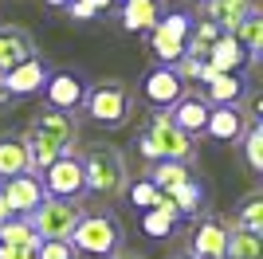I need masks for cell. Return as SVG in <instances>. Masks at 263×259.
<instances>
[{
  "label": "cell",
  "mask_w": 263,
  "mask_h": 259,
  "mask_svg": "<svg viewBox=\"0 0 263 259\" xmlns=\"http://www.w3.org/2000/svg\"><path fill=\"white\" fill-rule=\"evenodd\" d=\"M20 173H32L28 145H24V138H16V134H4V138H0V181L20 177Z\"/></svg>",
  "instance_id": "obj_22"
},
{
  "label": "cell",
  "mask_w": 263,
  "mask_h": 259,
  "mask_svg": "<svg viewBox=\"0 0 263 259\" xmlns=\"http://www.w3.org/2000/svg\"><path fill=\"white\" fill-rule=\"evenodd\" d=\"M0 196H4V205L12 208V216H28L32 208L44 205V181H40V173H20V177H8V181H0Z\"/></svg>",
  "instance_id": "obj_12"
},
{
  "label": "cell",
  "mask_w": 263,
  "mask_h": 259,
  "mask_svg": "<svg viewBox=\"0 0 263 259\" xmlns=\"http://www.w3.org/2000/svg\"><path fill=\"white\" fill-rule=\"evenodd\" d=\"M189 4H204V0H189Z\"/></svg>",
  "instance_id": "obj_42"
},
{
  "label": "cell",
  "mask_w": 263,
  "mask_h": 259,
  "mask_svg": "<svg viewBox=\"0 0 263 259\" xmlns=\"http://www.w3.org/2000/svg\"><path fill=\"white\" fill-rule=\"evenodd\" d=\"M0 259H35V248H8V244H0Z\"/></svg>",
  "instance_id": "obj_35"
},
{
  "label": "cell",
  "mask_w": 263,
  "mask_h": 259,
  "mask_svg": "<svg viewBox=\"0 0 263 259\" xmlns=\"http://www.w3.org/2000/svg\"><path fill=\"white\" fill-rule=\"evenodd\" d=\"M47 8H67V4H71V0H44Z\"/></svg>",
  "instance_id": "obj_39"
},
{
  "label": "cell",
  "mask_w": 263,
  "mask_h": 259,
  "mask_svg": "<svg viewBox=\"0 0 263 259\" xmlns=\"http://www.w3.org/2000/svg\"><path fill=\"white\" fill-rule=\"evenodd\" d=\"M122 196H126L134 208H145V212H149V208L161 200V189H154V184L142 177V181H126V193H122Z\"/></svg>",
  "instance_id": "obj_31"
},
{
  "label": "cell",
  "mask_w": 263,
  "mask_h": 259,
  "mask_svg": "<svg viewBox=\"0 0 263 259\" xmlns=\"http://www.w3.org/2000/svg\"><path fill=\"white\" fill-rule=\"evenodd\" d=\"M248 126H252V118H248L243 106H212L209 122H204V138H212V141H240Z\"/></svg>",
  "instance_id": "obj_15"
},
{
  "label": "cell",
  "mask_w": 263,
  "mask_h": 259,
  "mask_svg": "<svg viewBox=\"0 0 263 259\" xmlns=\"http://www.w3.org/2000/svg\"><path fill=\"white\" fill-rule=\"evenodd\" d=\"M35 259H79V251L71 248V239H40Z\"/></svg>",
  "instance_id": "obj_33"
},
{
  "label": "cell",
  "mask_w": 263,
  "mask_h": 259,
  "mask_svg": "<svg viewBox=\"0 0 263 259\" xmlns=\"http://www.w3.org/2000/svg\"><path fill=\"white\" fill-rule=\"evenodd\" d=\"M67 16H71V20H95V16H99V12H90L87 4H83V0H71V4H67Z\"/></svg>",
  "instance_id": "obj_34"
},
{
  "label": "cell",
  "mask_w": 263,
  "mask_h": 259,
  "mask_svg": "<svg viewBox=\"0 0 263 259\" xmlns=\"http://www.w3.org/2000/svg\"><path fill=\"white\" fill-rule=\"evenodd\" d=\"M193 12L177 8V12H161V20L149 28V51H154V59H161V63L173 67L181 55H185V40H189V28H193Z\"/></svg>",
  "instance_id": "obj_7"
},
{
  "label": "cell",
  "mask_w": 263,
  "mask_h": 259,
  "mask_svg": "<svg viewBox=\"0 0 263 259\" xmlns=\"http://www.w3.org/2000/svg\"><path fill=\"white\" fill-rule=\"evenodd\" d=\"M232 35H236V43L243 47V55H248V67L259 63V55H263V12H248L236 28H232Z\"/></svg>",
  "instance_id": "obj_23"
},
{
  "label": "cell",
  "mask_w": 263,
  "mask_h": 259,
  "mask_svg": "<svg viewBox=\"0 0 263 259\" xmlns=\"http://www.w3.org/2000/svg\"><path fill=\"white\" fill-rule=\"evenodd\" d=\"M40 181H44V193L59 196V200H79V196H87V177H83V157H79V153L55 157V161L40 173Z\"/></svg>",
  "instance_id": "obj_8"
},
{
  "label": "cell",
  "mask_w": 263,
  "mask_h": 259,
  "mask_svg": "<svg viewBox=\"0 0 263 259\" xmlns=\"http://www.w3.org/2000/svg\"><path fill=\"white\" fill-rule=\"evenodd\" d=\"M28 224H32V232L40 239H71V232H75V224L83 220V208H79V200H59V196H44V205L32 208V212L24 216Z\"/></svg>",
  "instance_id": "obj_6"
},
{
  "label": "cell",
  "mask_w": 263,
  "mask_h": 259,
  "mask_svg": "<svg viewBox=\"0 0 263 259\" xmlns=\"http://www.w3.org/2000/svg\"><path fill=\"white\" fill-rule=\"evenodd\" d=\"M232 228L263 236V189H252V193L236 205V212H232Z\"/></svg>",
  "instance_id": "obj_25"
},
{
  "label": "cell",
  "mask_w": 263,
  "mask_h": 259,
  "mask_svg": "<svg viewBox=\"0 0 263 259\" xmlns=\"http://www.w3.org/2000/svg\"><path fill=\"white\" fill-rule=\"evenodd\" d=\"M220 28L209 20H193V28H189V40H185V55H200L204 59V51H209L212 43H216Z\"/></svg>",
  "instance_id": "obj_29"
},
{
  "label": "cell",
  "mask_w": 263,
  "mask_h": 259,
  "mask_svg": "<svg viewBox=\"0 0 263 259\" xmlns=\"http://www.w3.org/2000/svg\"><path fill=\"white\" fill-rule=\"evenodd\" d=\"M255 8H259V0H204V4H200L204 20L216 24L220 32H232V28H236L248 12H255Z\"/></svg>",
  "instance_id": "obj_20"
},
{
  "label": "cell",
  "mask_w": 263,
  "mask_h": 259,
  "mask_svg": "<svg viewBox=\"0 0 263 259\" xmlns=\"http://www.w3.org/2000/svg\"><path fill=\"white\" fill-rule=\"evenodd\" d=\"M83 114H87L95 126L102 130H122L134 114V95L122 79H99V83L87 86V102H83Z\"/></svg>",
  "instance_id": "obj_3"
},
{
  "label": "cell",
  "mask_w": 263,
  "mask_h": 259,
  "mask_svg": "<svg viewBox=\"0 0 263 259\" xmlns=\"http://www.w3.org/2000/svg\"><path fill=\"white\" fill-rule=\"evenodd\" d=\"M79 157H83L87 193H99V196H122L126 193L130 173H126L122 150H114V145H87V153H79Z\"/></svg>",
  "instance_id": "obj_4"
},
{
  "label": "cell",
  "mask_w": 263,
  "mask_h": 259,
  "mask_svg": "<svg viewBox=\"0 0 263 259\" xmlns=\"http://www.w3.org/2000/svg\"><path fill=\"white\" fill-rule=\"evenodd\" d=\"M189 177H193L189 161H154V165H149V177H145V181L154 184V189H161V193H177V189H181Z\"/></svg>",
  "instance_id": "obj_24"
},
{
  "label": "cell",
  "mask_w": 263,
  "mask_h": 259,
  "mask_svg": "<svg viewBox=\"0 0 263 259\" xmlns=\"http://www.w3.org/2000/svg\"><path fill=\"white\" fill-rule=\"evenodd\" d=\"M110 259H142V255H134V251H114Z\"/></svg>",
  "instance_id": "obj_38"
},
{
  "label": "cell",
  "mask_w": 263,
  "mask_h": 259,
  "mask_svg": "<svg viewBox=\"0 0 263 259\" xmlns=\"http://www.w3.org/2000/svg\"><path fill=\"white\" fill-rule=\"evenodd\" d=\"M165 196L177 205V212H181V216H197L200 208H204V200H209V189H204V181H200V177H189L177 193H165Z\"/></svg>",
  "instance_id": "obj_26"
},
{
  "label": "cell",
  "mask_w": 263,
  "mask_h": 259,
  "mask_svg": "<svg viewBox=\"0 0 263 259\" xmlns=\"http://www.w3.org/2000/svg\"><path fill=\"white\" fill-rule=\"evenodd\" d=\"M181 220H185V216L177 212V205L161 193V200H157V205L142 216V232H145L149 239H169V236L177 232V224H181Z\"/></svg>",
  "instance_id": "obj_21"
},
{
  "label": "cell",
  "mask_w": 263,
  "mask_h": 259,
  "mask_svg": "<svg viewBox=\"0 0 263 259\" xmlns=\"http://www.w3.org/2000/svg\"><path fill=\"white\" fill-rule=\"evenodd\" d=\"M32 55H35V40L24 28H12V24L0 28V75L12 71L16 63H24V59H32Z\"/></svg>",
  "instance_id": "obj_18"
},
{
  "label": "cell",
  "mask_w": 263,
  "mask_h": 259,
  "mask_svg": "<svg viewBox=\"0 0 263 259\" xmlns=\"http://www.w3.org/2000/svg\"><path fill=\"white\" fill-rule=\"evenodd\" d=\"M71 248L83 255L110 259L114 251H122V224L110 212H83V220L71 232Z\"/></svg>",
  "instance_id": "obj_5"
},
{
  "label": "cell",
  "mask_w": 263,
  "mask_h": 259,
  "mask_svg": "<svg viewBox=\"0 0 263 259\" xmlns=\"http://www.w3.org/2000/svg\"><path fill=\"white\" fill-rule=\"evenodd\" d=\"M161 0H122V32H134V35H145L149 28H154L157 20H161Z\"/></svg>",
  "instance_id": "obj_19"
},
{
  "label": "cell",
  "mask_w": 263,
  "mask_h": 259,
  "mask_svg": "<svg viewBox=\"0 0 263 259\" xmlns=\"http://www.w3.org/2000/svg\"><path fill=\"white\" fill-rule=\"evenodd\" d=\"M47 75H51V63L40 59V55H32V59L16 63L12 71H4V75H0V86H4L12 98H28V95H40V90H44Z\"/></svg>",
  "instance_id": "obj_11"
},
{
  "label": "cell",
  "mask_w": 263,
  "mask_h": 259,
  "mask_svg": "<svg viewBox=\"0 0 263 259\" xmlns=\"http://www.w3.org/2000/svg\"><path fill=\"white\" fill-rule=\"evenodd\" d=\"M224 244H228V220L209 216L193 228V239H189V255L197 259H224Z\"/></svg>",
  "instance_id": "obj_14"
},
{
  "label": "cell",
  "mask_w": 263,
  "mask_h": 259,
  "mask_svg": "<svg viewBox=\"0 0 263 259\" xmlns=\"http://www.w3.org/2000/svg\"><path fill=\"white\" fill-rule=\"evenodd\" d=\"M173 71L181 75V83H204V79L212 75L209 67H204V59H200V55H181V59L173 63Z\"/></svg>",
  "instance_id": "obj_32"
},
{
  "label": "cell",
  "mask_w": 263,
  "mask_h": 259,
  "mask_svg": "<svg viewBox=\"0 0 263 259\" xmlns=\"http://www.w3.org/2000/svg\"><path fill=\"white\" fill-rule=\"evenodd\" d=\"M204 67H209L212 75L243 71V67H248V55H243V47L236 43V35H232V32H220V35H216V43H212L209 51H204Z\"/></svg>",
  "instance_id": "obj_16"
},
{
  "label": "cell",
  "mask_w": 263,
  "mask_h": 259,
  "mask_svg": "<svg viewBox=\"0 0 263 259\" xmlns=\"http://www.w3.org/2000/svg\"><path fill=\"white\" fill-rule=\"evenodd\" d=\"M224 259H263V236H255V232H240V228H228Z\"/></svg>",
  "instance_id": "obj_27"
},
{
  "label": "cell",
  "mask_w": 263,
  "mask_h": 259,
  "mask_svg": "<svg viewBox=\"0 0 263 259\" xmlns=\"http://www.w3.org/2000/svg\"><path fill=\"white\" fill-rule=\"evenodd\" d=\"M173 259H197V255H189V251H181V255H173Z\"/></svg>",
  "instance_id": "obj_41"
},
{
  "label": "cell",
  "mask_w": 263,
  "mask_h": 259,
  "mask_svg": "<svg viewBox=\"0 0 263 259\" xmlns=\"http://www.w3.org/2000/svg\"><path fill=\"white\" fill-rule=\"evenodd\" d=\"M4 220H12V208L4 205V196H0V224H4Z\"/></svg>",
  "instance_id": "obj_37"
},
{
  "label": "cell",
  "mask_w": 263,
  "mask_h": 259,
  "mask_svg": "<svg viewBox=\"0 0 263 259\" xmlns=\"http://www.w3.org/2000/svg\"><path fill=\"white\" fill-rule=\"evenodd\" d=\"M75 138H79L75 114L44 110V114L28 126V134H24V145H28V157H32V173H44L55 157L71 153L75 150Z\"/></svg>",
  "instance_id": "obj_1"
},
{
  "label": "cell",
  "mask_w": 263,
  "mask_h": 259,
  "mask_svg": "<svg viewBox=\"0 0 263 259\" xmlns=\"http://www.w3.org/2000/svg\"><path fill=\"white\" fill-rule=\"evenodd\" d=\"M87 79L79 71H51L44 83V98L47 110H63V114H79L83 102H87Z\"/></svg>",
  "instance_id": "obj_9"
},
{
  "label": "cell",
  "mask_w": 263,
  "mask_h": 259,
  "mask_svg": "<svg viewBox=\"0 0 263 259\" xmlns=\"http://www.w3.org/2000/svg\"><path fill=\"white\" fill-rule=\"evenodd\" d=\"M204 102L209 106H243V98H248V75L243 71H228V75H209L204 79Z\"/></svg>",
  "instance_id": "obj_13"
},
{
  "label": "cell",
  "mask_w": 263,
  "mask_h": 259,
  "mask_svg": "<svg viewBox=\"0 0 263 259\" xmlns=\"http://www.w3.org/2000/svg\"><path fill=\"white\" fill-rule=\"evenodd\" d=\"M83 4H87V8H90V12H106V8H110V4H114V0H83Z\"/></svg>",
  "instance_id": "obj_36"
},
{
  "label": "cell",
  "mask_w": 263,
  "mask_h": 259,
  "mask_svg": "<svg viewBox=\"0 0 263 259\" xmlns=\"http://www.w3.org/2000/svg\"><path fill=\"white\" fill-rule=\"evenodd\" d=\"M209 102L200 95H185L181 102H173V106L165 110L169 114V122H173L181 134H189V138H197V134H204V122H209Z\"/></svg>",
  "instance_id": "obj_17"
},
{
  "label": "cell",
  "mask_w": 263,
  "mask_h": 259,
  "mask_svg": "<svg viewBox=\"0 0 263 259\" xmlns=\"http://www.w3.org/2000/svg\"><path fill=\"white\" fill-rule=\"evenodd\" d=\"M142 95H145V102H149L154 110H169L173 102H181V98H185V83H181V75H177L169 63H157V67H149V71H145Z\"/></svg>",
  "instance_id": "obj_10"
},
{
  "label": "cell",
  "mask_w": 263,
  "mask_h": 259,
  "mask_svg": "<svg viewBox=\"0 0 263 259\" xmlns=\"http://www.w3.org/2000/svg\"><path fill=\"white\" fill-rule=\"evenodd\" d=\"M243 161H248V169L252 173H263V126L259 122H252V126L243 130Z\"/></svg>",
  "instance_id": "obj_30"
},
{
  "label": "cell",
  "mask_w": 263,
  "mask_h": 259,
  "mask_svg": "<svg viewBox=\"0 0 263 259\" xmlns=\"http://www.w3.org/2000/svg\"><path fill=\"white\" fill-rule=\"evenodd\" d=\"M8 102H12V95H8V90H4V86H0V110L8 106Z\"/></svg>",
  "instance_id": "obj_40"
},
{
  "label": "cell",
  "mask_w": 263,
  "mask_h": 259,
  "mask_svg": "<svg viewBox=\"0 0 263 259\" xmlns=\"http://www.w3.org/2000/svg\"><path fill=\"white\" fill-rule=\"evenodd\" d=\"M134 150L154 165V161H193L197 145H193L189 134H181V130L169 122L165 110H154V118L145 122V130L134 134Z\"/></svg>",
  "instance_id": "obj_2"
},
{
  "label": "cell",
  "mask_w": 263,
  "mask_h": 259,
  "mask_svg": "<svg viewBox=\"0 0 263 259\" xmlns=\"http://www.w3.org/2000/svg\"><path fill=\"white\" fill-rule=\"evenodd\" d=\"M0 244H8V248H35L40 236L32 232V224L24 220V216H12L0 224Z\"/></svg>",
  "instance_id": "obj_28"
}]
</instances>
